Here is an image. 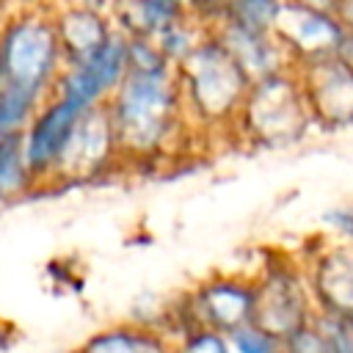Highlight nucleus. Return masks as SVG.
I'll use <instances>...</instances> for the list:
<instances>
[{"mask_svg":"<svg viewBox=\"0 0 353 353\" xmlns=\"http://www.w3.org/2000/svg\"><path fill=\"white\" fill-rule=\"evenodd\" d=\"M105 108L124 168L165 163L193 138L176 88V69L163 74L127 72Z\"/></svg>","mask_w":353,"mask_h":353,"instance_id":"f257e3e1","label":"nucleus"},{"mask_svg":"<svg viewBox=\"0 0 353 353\" xmlns=\"http://www.w3.org/2000/svg\"><path fill=\"white\" fill-rule=\"evenodd\" d=\"M248 77L212 33L176 66V88L193 138H232L234 119L248 94ZM234 141V138H232Z\"/></svg>","mask_w":353,"mask_h":353,"instance_id":"f03ea898","label":"nucleus"},{"mask_svg":"<svg viewBox=\"0 0 353 353\" xmlns=\"http://www.w3.org/2000/svg\"><path fill=\"white\" fill-rule=\"evenodd\" d=\"M63 69L52 14L25 8L0 22V91L44 102Z\"/></svg>","mask_w":353,"mask_h":353,"instance_id":"7ed1b4c3","label":"nucleus"},{"mask_svg":"<svg viewBox=\"0 0 353 353\" xmlns=\"http://www.w3.org/2000/svg\"><path fill=\"white\" fill-rule=\"evenodd\" d=\"M312 130L314 127L301 94L298 74L290 69L248 85V94L234 119L232 138L254 149L281 152L303 143Z\"/></svg>","mask_w":353,"mask_h":353,"instance_id":"20e7f679","label":"nucleus"},{"mask_svg":"<svg viewBox=\"0 0 353 353\" xmlns=\"http://www.w3.org/2000/svg\"><path fill=\"white\" fill-rule=\"evenodd\" d=\"M254 276V312L251 323L276 339H287L292 331L314 317V301L298 254L268 251Z\"/></svg>","mask_w":353,"mask_h":353,"instance_id":"39448f33","label":"nucleus"},{"mask_svg":"<svg viewBox=\"0 0 353 353\" xmlns=\"http://www.w3.org/2000/svg\"><path fill=\"white\" fill-rule=\"evenodd\" d=\"M124 168L119 141L108 116V108H91L83 110L52 165V174L44 185V190H66V188H83L105 182L108 176L119 174Z\"/></svg>","mask_w":353,"mask_h":353,"instance_id":"423d86ee","label":"nucleus"},{"mask_svg":"<svg viewBox=\"0 0 353 353\" xmlns=\"http://www.w3.org/2000/svg\"><path fill=\"white\" fill-rule=\"evenodd\" d=\"M314 301V312L353 320V243L314 237V245L298 254Z\"/></svg>","mask_w":353,"mask_h":353,"instance_id":"0eeeda50","label":"nucleus"},{"mask_svg":"<svg viewBox=\"0 0 353 353\" xmlns=\"http://www.w3.org/2000/svg\"><path fill=\"white\" fill-rule=\"evenodd\" d=\"M314 130L339 132L353 127V72L339 55L295 69Z\"/></svg>","mask_w":353,"mask_h":353,"instance_id":"6e6552de","label":"nucleus"},{"mask_svg":"<svg viewBox=\"0 0 353 353\" xmlns=\"http://www.w3.org/2000/svg\"><path fill=\"white\" fill-rule=\"evenodd\" d=\"M127 74V39L121 33L113 36V41L97 52L91 61L77 66H63L55 77V85L50 97L66 102L77 113L108 105L113 91Z\"/></svg>","mask_w":353,"mask_h":353,"instance_id":"1a4fd4ad","label":"nucleus"},{"mask_svg":"<svg viewBox=\"0 0 353 353\" xmlns=\"http://www.w3.org/2000/svg\"><path fill=\"white\" fill-rule=\"evenodd\" d=\"M273 36L279 39L290 63L298 69V66L339 55L347 33L334 11H314L295 3H284L276 19Z\"/></svg>","mask_w":353,"mask_h":353,"instance_id":"9d476101","label":"nucleus"},{"mask_svg":"<svg viewBox=\"0 0 353 353\" xmlns=\"http://www.w3.org/2000/svg\"><path fill=\"white\" fill-rule=\"evenodd\" d=\"M77 110L69 108L66 102L55 99V97H47L33 119L28 121V127L19 132V141H22V154H25V163L30 168V174L36 176V185L39 190H44L50 174H52V165L77 121Z\"/></svg>","mask_w":353,"mask_h":353,"instance_id":"9b49d317","label":"nucleus"},{"mask_svg":"<svg viewBox=\"0 0 353 353\" xmlns=\"http://www.w3.org/2000/svg\"><path fill=\"white\" fill-rule=\"evenodd\" d=\"M50 14H52L63 66H77V63L91 61L119 33L113 17L99 8L61 0L55 8H50Z\"/></svg>","mask_w":353,"mask_h":353,"instance_id":"f8f14e48","label":"nucleus"},{"mask_svg":"<svg viewBox=\"0 0 353 353\" xmlns=\"http://www.w3.org/2000/svg\"><path fill=\"white\" fill-rule=\"evenodd\" d=\"M210 33L218 39V44L226 50V55L240 66V72L248 77V83L295 69L273 33L248 30V28H240L232 22H221Z\"/></svg>","mask_w":353,"mask_h":353,"instance_id":"ddd939ff","label":"nucleus"},{"mask_svg":"<svg viewBox=\"0 0 353 353\" xmlns=\"http://www.w3.org/2000/svg\"><path fill=\"white\" fill-rule=\"evenodd\" d=\"M69 353H174L171 339L152 325L132 320H113L91 331Z\"/></svg>","mask_w":353,"mask_h":353,"instance_id":"4468645a","label":"nucleus"},{"mask_svg":"<svg viewBox=\"0 0 353 353\" xmlns=\"http://www.w3.org/2000/svg\"><path fill=\"white\" fill-rule=\"evenodd\" d=\"M193 0H130L113 14L116 30L121 36H157L165 25L190 17Z\"/></svg>","mask_w":353,"mask_h":353,"instance_id":"2eb2a0df","label":"nucleus"},{"mask_svg":"<svg viewBox=\"0 0 353 353\" xmlns=\"http://www.w3.org/2000/svg\"><path fill=\"white\" fill-rule=\"evenodd\" d=\"M33 193H39V185L25 163L22 141L19 135H8L0 141V207L22 201Z\"/></svg>","mask_w":353,"mask_h":353,"instance_id":"dca6fc26","label":"nucleus"},{"mask_svg":"<svg viewBox=\"0 0 353 353\" xmlns=\"http://www.w3.org/2000/svg\"><path fill=\"white\" fill-rule=\"evenodd\" d=\"M204 36H207V30H204L196 19L182 17V19L165 25V28L154 36V41H157V47L163 50V55H165L174 66H179V63L199 47V41H201Z\"/></svg>","mask_w":353,"mask_h":353,"instance_id":"f3484780","label":"nucleus"},{"mask_svg":"<svg viewBox=\"0 0 353 353\" xmlns=\"http://www.w3.org/2000/svg\"><path fill=\"white\" fill-rule=\"evenodd\" d=\"M281 6H284V0H226L223 22H232V25H240L248 30L273 33Z\"/></svg>","mask_w":353,"mask_h":353,"instance_id":"a211bd4d","label":"nucleus"},{"mask_svg":"<svg viewBox=\"0 0 353 353\" xmlns=\"http://www.w3.org/2000/svg\"><path fill=\"white\" fill-rule=\"evenodd\" d=\"M127 39V72L130 74H163L176 66L163 55L152 36H124Z\"/></svg>","mask_w":353,"mask_h":353,"instance_id":"6ab92c4d","label":"nucleus"},{"mask_svg":"<svg viewBox=\"0 0 353 353\" xmlns=\"http://www.w3.org/2000/svg\"><path fill=\"white\" fill-rule=\"evenodd\" d=\"M171 350L174 353H229V342H226V334L199 325V328H188L179 336H174Z\"/></svg>","mask_w":353,"mask_h":353,"instance_id":"aec40b11","label":"nucleus"},{"mask_svg":"<svg viewBox=\"0 0 353 353\" xmlns=\"http://www.w3.org/2000/svg\"><path fill=\"white\" fill-rule=\"evenodd\" d=\"M226 342H229V353H281V339L265 334L254 323L226 334Z\"/></svg>","mask_w":353,"mask_h":353,"instance_id":"412c9836","label":"nucleus"},{"mask_svg":"<svg viewBox=\"0 0 353 353\" xmlns=\"http://www.w3.org/2000/svg\"><path fill=\"white\" fill-rule=\"evenodd\" d=\"M281 353H331V350L320 323L312 317L306 325H301L287 339H281Z\"/></svg>","mask_w":353,"mask_h":353,"instance_id":"4be33fe9","label":"nucleus"},{"mask_svg":"<svg viewBox=\"0 0 353 353\" xmlns=\"http://www.w3.org/2000/svg\"><path fill=\"white\" fill-rule=\"evenodd\" d=\"M314 320L320 323L331 353H353V320L350 317H334V314L314 312Z\"/></svg>","mask_w":353,"mask_h":353,"instance_id":"5701e85b","label":"nucleus"},{"mask_svg":"<svg viewBox=\"0 0 353 353\" xmlns=\"http://www.w3.org/2000/svg\"><path fill=\"white\" fill-rule=\"evenodd\" d=\"M323 237L328 240H350L353 243V204H334L320 215Z\"/></svg>","mask_w":353,"mask_h":353,"instance_id":"b1692460","label":"nucleus"},{"mask_svg":"<svg viewBox=\"0 0 353 353\" xmlns=\"http://www.w3.org/2000/svg\"><path fill=\"white\" fill-rule=\"evenodd\" d=\"M334 14H336V19L342 22L345 33H353V0H336Z\"/></svg>","mask_w":353,"mask_h":353,"instance_id":"393cba45","label":"nucleus"},{"mask_svg":"<svg viewBox=\"0 0 353 353\" xmlns=\"http://www.w3.org/2000/svg\"><path fill=\"white\" fill-rule=\"evenodd\" d=\"M14 345H17V328L6 317H0V353H11Z\"/></svg>","mask_w":353,"mask_h":353,"instance_id":"a878e982","label":"nucleus"},{"mask_svg":"<svg viewBox=\"0 0 353 353\" xmlns=\"http://www.w3.org/2000/svg\"><path fill=\"white\" fill-rule=\"evenodd\" d=\"M284 3H295L303 8H314V11H334L336 0H284Z\"/></svg>","mask_w":353,"mask_h":353,"instance_id":"bb28decb","label":"nucleus"},{"mask_svg":"<svg viewBox=\"0 0 353 353\" xmlns=\"http://www.w3.org/2000/svg\"><path fill=\"white\" fill-rule=\"evenodd\" d=\"M339 58H342V63L353 72V33H347V36H345L342 50H339Z\"/></svg>","mask_w":353,"mask_h":353,"instance_id":"cd10ccee","label":"nucleus"},{"mask_svg":"<svg viewBox=\"0 0 353 353\" xmlns=\"http://www.w3.org/2000/svg\"><path fill=\"white\" fill-rule=\"evenodd\" d=\"M66 3L88 6V8H99V11H108V14H110V6H108V0H66Z\"/></svg>","mask_w":353,"mask_h":353,"instance_id":"c85d7f7f","label":"nucleus"},{"mask_svg":"<svg viewBox=\"0 0 353 353\" xmlns=\"http://www.w3.org/2000/svg\"><path fill=\"white\" fill-rule=\"evenodd\" d=\"M127 3H130V0H108V6H110V17H113L119 8H124Z\"/></svg>","mask_w":353,"mask_h":353,"instance_id":"c756f323","label":"nucleus"},{"mask_svg":"<svg viewBox=\"0 0 353 353\" xmlns=\"http://www.w3.org/2000/svg\"><path fill=\"white\" fill-rule=\"evenodd\" d=\"M3 138H8V132H6V127H3V119H0V141Z\"/></svg>","mask_w":353,"mask_h":353,"instance_id":"7c9ffc66","label":"nucleus"}]
</instances>
